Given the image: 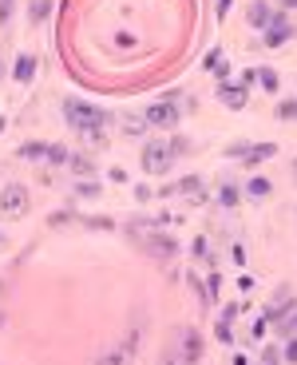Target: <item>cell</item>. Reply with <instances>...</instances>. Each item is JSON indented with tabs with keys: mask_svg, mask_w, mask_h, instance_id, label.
<instances>
[{
	"mask_svg": "<svg viewBox=\"0 0 297 365\" xmlns=\"http://www.w3.org/2000/svg\"><path fill=\"white\" fill-rule=\"evenodd\" d=\"M63 119H68L80 135H88L91 143H99V139H103V128H108V111L95 108V103L75 100V96H68V100H63Z\"/></svg>",
	"mask_w": 297,
	"mask_h": 365,
	"instance_id": "1",
	"label": "cell"
},
{
	"mask_svg": "<svg viewBox=\"0 0 297 365\" xmlns=\"http://www.w3.org/2000/svg\"><path fill=\"white\" fill-rule=\"evenodd\" d=\"M174 163V147L162 143V139H151V143L143 147V171L147 175H167Z\"/></svg>",
	"mask_w": 297,
	"mask_h": 365,
	"instance_id": "2",
	"label": "cell"
},
{
	"mask_svg": "<svg viewBox=\"0 0 297 365\" xmlns=\"http://www.w3.org/2000/svg\"><path fill=\"white\" fill-rule=\"evenodd\" d=\"M0 210H4L9 219H24L28 215V191L20 182H9V187L0 191Z\"/></svg>",
	"mask_w": 297,
	"mask_h": 365,
	"instance_id": "3",
	"label": "cell"
},
{
	"mask_svg": "<svg viewBox=\"0 0 297 365\" xmlns=\"http://www.w3.org/2000/svg\"><path fill=\"white\" fill-rule=\"evenodd\" d=\"M139 354V338L131 334L127 341H115V346H108V354H99L95 365H131Z\"/></svg>",
	"mask_w": 297,
	"mask_h": 365,
	"instance_id": "4",
	"label": "cell"
},
{
	"mask_svg": "<svg viewBox=\"0 0 297 365\" xmlns=\"http://www.w3.org/2000/svg\"><path fill=\"white\" fill-rule=\"evenodd\" d=\"M143 250L155 258H174L179 255V242H174L171 235H159V230H147L143 235Z\"/></svg>",
	"mask_w": 297,
	"mask_h": 365,
	"instance_id": "5",
	"label": "cell"
},
{
	"mask_svg": "<svg viewBox=\"0 0 297 365\" xmlns=\"http://www.w3.org/2000/svg\"><path fill=\"white\" fill-rule=\"evenodd\" d=\"M179 349H182V365H198V357H202V338H198V329H190V326L179 329Z\"/></svg>",
	"mask_w": 297,
	"mask_h": 365,
	"instance_id": "6",
	"label": "cell"
},
{
	"mask_svg": "<svg viewBox=\"0 0 297 365\" xmlns=\"http://www.w3.org/2000/svg\"><path fill=\"white\" fill-rule=\"evenodd\" d=\"M147 123H151V128H174V123H179V111H174V103H151V108H147Z\"/></svg>",
	"mask_w": 297,
	"mask_h": 365,
	"instance_id": "7",
	"label": "cell"
},
{
	"mask_svg": "<svg viewBox=\"0 0 297 365\" xmlns=\"http://www.w3.org/2000/svg\"><path fill=\"white\" fill-rule=\"evenodd\" d=\"M286 40H293V24L286 16H273L270 28H266V48H281Z\"/></svg>",
	"mask_w": 297,
	"mask_h": 365,
	"instance_id": "8",
	"label": "cell"
},
{
	"mask_svg": "<svg viewBox=\"0 0 297 365\" xmlns=\"http://www.w3.org/2000/svg\"><path fill=\"white\" fill-rule=\"evenodd\" d=\"M218 100L226 103V108H246V100H250V91H246V83H222L218 88Z\"/></svg>",
	"mask_w": 297,
	"mask_h": 365,
	"instance_id": "9",
	"label": "cell"
},
{
	"mask_svg": "<svg viewBox=\"0 0 297 365\" xmlns=\"http://www.w3.org/2000/svg\"><path fill=\"white\" fill-rule=\"evenodd\" d=\"M246 16H250V24L258 28V32H266V28H270V20L278 16V12H273L270 4H266V0H254L250 9H246Z\"/></svg>",
	"mask_w": 297,
	"mask_h": 365,
	"instance_id": "10",
	"label": "cell"
},
{
	"mask_svg": "<svg viewBox=\"0 0 297 365\" xmlns=\"http://www.w3.org/2000/svg\"><path fill=\"white\" fill-rule=\"evenodd\" d=\"M12 76H16V83H32V76H36V56H32V52L16 56V64H12Z\"/></svg>",
	"mask_w": 297,
	"mask_h": 365,
	"instance_id": "11",
	"label": "cell"
},
{
	"mask_svg": "<svg viewBox=\"0 0 297 365\" xmlns=\"http://www.w3.org/2000/svg\"><path fill=\"white\" fill-rule=\"evenodd\" d=\"M273 151H278V147L273 143H254V147H246V155H242V163H261V159H273Z\"/></svg>",
	"mask_w": 297,
	"mask_h": 365,
	"instance_id": "12",
	"label": "cell"
},
{
	"mask_svg": "<svg viewBox=\"0 0 297 365\" xmlns=\"http://www.w3.org/2000/svg\"><path fill=\"white\" fill-rule=\"evenodd\" d=\"M48 16H52V0H32V9H28V20H32V24H44Z\"/></svg>",
	"mask_w": 297,
	"mask_h": 365,
	"instance_id": "13",
	"label": "cell"
},
{
	"mask_svg": "<svg viewBox=\"0 0 297 365\" xmlns=\"http://www.w3.org/2000/svg\"><path fill=\"white\" fill-rule=\"evenodd\" d=\"M246 191H250L254 199H270L273 182H270V179H261V175H254V179H250V187H246Z\"/></svg>",
	"mask_w": 297,
	"mask_h": 365,
	"instance_id": "14",
	"label": "cell"
},
{
	"mask_svg": "<svg viewBox=\"0 0 297 365\" xmlns=\"http://www.w3.org/2000/svg\"><path fill=\"white\" fill-rule=\"evenodd\" d=\"M179 191L190 195V199H202V179H198V175H187V179L179 182Z\"/></svg>",
	"mask_w": 297,
	"mask_h": 365,
	"instance_id": "15",
	"label": "cell"
},
{
	"mask_svg": "<svg viewBox=\"0 0 297 365\" xmlns=\"http://www.w3.org/2000/svg\"><path fill=\"white\" fill-rule=\"evenodd\" d=\"M258 83L273 96V91H278V72H273V68H258Z\"/></svg>",
	"mask_w": 297,
	"mask_h": 365,
	"instance_id": "16",
	"label": "cell"
},
{
	"mask_svg": "<svg viewBox=\"0 0 297 365\" xmlns=\"http://www.w3.org/2000/svg\"><path fill=\"white\" fill-rule=\"evenodd\" d=\"M68 159H72V155H68V147H63V143H52V147H48V163L60 167V163H68Z\"/></svg>",
	"mask_w": 297,
	"mask_h": 365,
	"instance_id": "17",
	"label": "cell"
},
{
	"mask_svg": "<svg viewBox=\"0 0 297 365\" xmlns=\"http://www.w3.org/2000/svg\"><path fill=\"white\" fill-rule=\"evenodd\" d=\"M68 167H72L75 175H91V171H95V167H91V159H88V155H72V159H68Z\"/></svg>",
	"mask_w": 297,
	"mask_h": 365,
	"instance_id": "18",
	"label": "cell"
},
{
	"mask_svg": "<svg viewBox=\"0 0 297 365\" xmlns=\"http://www.w3.org/2000/svg\"><path fill=\"white\" fill-rule=\"evenodd\" d=\"M281 334H286V338H297V306L281 318Z\"/></svg>",
	"mask_w": 297,
	"mask_h": 365,
	"instance_id": "19",
	"label": "cell"
},
{
	"mask_svg": "<svg viewBox=\"0 0 297 365\" xmlns=\"http://www.w3.org/2000/svg\"><path fill=\"white\" fill-rule=\"evenodd\" d=\"M40 155H48L44 143H24V147H20V159H40Z\"/></svg>",
	"mask_w": 297,
	"mask_h": 365,
	"instance_id": "20",
	"label": "cell"
},
{
	"mask_svg": "<svg viewBox=\"0 0 297 365\" xmlns=\"http://www.w3.org/2000/svg\"><path fill=\"white\" fill-rule=\"evenodd\" d=\"M238 199H242L238 187H222V191H218V202H222V207H238Z\"/></svg>",
	"mask_w": 297,
	"mask_h": 365,
	"instance_id": "21",
	"label": "cell"
},
{
	"mask_svg": "<svg viewBox=\"0 0 297 365\" xmlns=\"http://www.w3.org/2000/svg\"><path fill=\"white\" fill-rule=\"evenodd\" d=\"M75 195L80 199H99V182H75Z\"/></svg>",
	"mask_w": 297,
	"mask_h": 365,
	"instance_id": "22",
	"label": "cell"
},
{
	"mask_svg": "<svg viewBox=\"0 0 297 365\" xmlns=\"http://www.w3.org/2000/svg\"><path fill=\"white\" fill-rule=\"evenodd\" d=\"M293 115H297V100H286L278 108V119H293Z\"/></svg>",
	"mask_w": 297,
	"mask_h": 365,
	"instance_id": "23",
	"label": "cell"
},
{
	"mask_svg": "<svg viewBox=\"0 0 297 365\" xmlns=\"http://www.w3.org/2000/svg\"><path fill=\"white\" fill-rule=\"evenodd\" d=\"M12 4H16V0H0V24H9L12 20Z\"/></svg>",
	"mask_w": 297,
	"mask_h": 365,
	"instance_id": "24",
	"label": "cell"
},
{
	"mask_svg": "<svg viewBox=\"0 0 297 365\" xmlns=\"http://www.w3.org/2000/svg\"><path fill=\"white\" fill-rule=\"evenodd\" d=\"M210 250H207V238H194V258H207Z\"/></svg>",
	"mask_w": 297,
	"mask_h": 365,
	"instance_id": "25",
	"label": "cell"
},
{
	"mask_svg": "<svg viewBox=\"0 0 297 365\" xmlns=\"http://www.w3.org/2000/svg\"><path fill=\"white\" fill-rule=\"evenodd\" d=\"M218 341H230V322H218Z\"/></svg>",
	"mask_w": 297,
	"mask_h": 365,
	"instance_id": "26",
	"label": "cell"
},
{
	"mask_svg": "<svg viewBox=\"0 0 297 365\" xmlns=\"http://www.w3.org/2000/svg\"><path fill=\"white\" fill-rule=\"evenodd\" d=\"M286 361H297V338H289V346H286Z\"/></svg>",
	"mask_w": 297,
	"mask_h": 365,
	"instance_id": "27",
	"label": "cell"
},
{
	"mask_svg": "<svg viewBox=\"0 0 297 365\" xmlns=\"http://www.w3.org/2000/svg\"><path fill=\"white\" fill-rule=\"evenodd\" d=\"M261 365H278V349H266V357H261Z\"/></svg>",
	"mask_w": 297,
	"mask_h": 365,
	"instance_id": "28",
	"label": "cell"
},
{
	"mask_svg": "<svg viewBox=\"0 0 297 365\" xmlns=\"http://www.w3.org/2000/svg\"><path fill=\"white\" fill-rule=\"evenodd\" d=\"M230 12V0H218V16H226Z\"/></svg>",
	"mask_w": 297,
	"mask_h": 365,
	"instance_id": "29",
	"label": "cell"
},
{
	"mask_svg": "<svg viewBox=\"0 0 297 365\" xmlns=\"http://www.w3.org/2000/svg\"><path fill=\"white\" fill-rule=\"evenodd\" d=\"M162 365H182V361H179L174 354H167V357H162Z\"/></svg>",
	"mask_w": 297,
	"mask_h": 365,
	"instance_id": "30",
	"label": "cell"
},
{
	"mask_svg": "<svg viewBox=\"0 0 297 365\" xmlns=\"http://www.w3.org/2000/svg\"><path fill=\"white\" fill-rule=\"evenodd\" d=\"M281 9H297V0H281Z\"/></svg>",
	"mask_w": 297,
	"mask_h": 365,
	"instance_id": "31",
	"label": "cell"
},
{
	"mask_svg": "<svg viewBox=\"0 0 297 365\" xmlns=\"http://www.w3.org/2000/svg\"><path fill=\"white\" fill-rule=\"evenodd\" d=\"M0 76H4V64H0Z\"/></svg>",
	"mask_w": 297,
	"mask_h": 365,
	"instance_id": "32",
	"label": "cell"
}]
</instances>
